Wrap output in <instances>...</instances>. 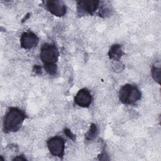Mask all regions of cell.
Here are the masks:
<instances>
[{
	"instance_id": "1",
	"label": "cell",
	"mask_w": 161,
	"mask_h": 161,
	"mask_svg": "<svg viewBox=\"0 0 161 161\" xmlns=\"http://www.w3.org/2000/svg\"><path fill=\"white\" fill-rule=\"evenodd\" d=\"M26 118L25 113L15 107L10 108L4 116L3 120V130L4 132H14L18 131Z\"/></svg>"
},
{
	"instance_id": "2",
	"label": "cell",
	"mask_w": 161,
	"mask_h": 161,
	"mask_svg": "<svg viewBox=\"0 0 161 161\" xmlns=\"http://www.w3.org/2000/svg\"><path fill=\"white\" fill-rule=\"evenodd\" d=\"M142 92L135 85L126 84L123 86L119 92L120 101L125 104H133L140 100Z\"/></svg>"
},
{
	"instance_id": "3",
	"label": "cell",
	"mask_w": 161,
	"mask_h": 161,
	"mask_svg": "<svg viewBox=\"0 0 161 161\" xmlns=\"http://www.w3.org/2000/svg\"><path fill=\"white\" fill-rule=\"evenodd\" d=\"M58 56V50L54 43H46L41 47L40 58L44 65L56 64Z\"/></svg>"
},
{
	"instance_id": "4",
	"label": "cell",
	"mask_w": 161,
	"mask_h": 161,
	"mask_svg": "<svg viewBox=\"0 0 161 161\" xmlns=\"http://www.w3.org/2000/svg\"><path fill=\"white\" fill-rule=\"evenodd\" d=\"M47 146L50 152L56 157L62 158L64 154L65 140L58 136H55L50 138L47 141Z\"/></svg>"
},
{
	"instance_id": "5",
	"label": "cell",
	"mask_w": 161,
	"mask_h": 161,
	"mask_svg": "<svg viewBox=\"0 0 161 161\" xmlns=\"http://www.w3.org/2000/svg\"><path fill=\"white\" fill-rule=\"evenodd\" d=\"M92 102V96L86 88L80 89L74 97V103L79 106L87 108Z\"/></svg>"
},
{
	"instance_id": "6",
	"label": "cell",
	"mask_w": 161,
	"mask_h": 161,
	"mask_svg": "<svg viewBox=\"0 0 161 161\" xmlns=\"http://www.w3.org/2000/svg\"><path fill=\"white\" fill-rule=\"evenodd\" d=\"M39 42L38 37L33 32H24L20 38V44L25 49H30L36 47Z\"/></svg>"
},
{
	"instance_id": "7",
	"label": "cell",
	"mask_w": 161,
	"mask_h": 161,
	"mask_svg": "<svg viewBox=\"0 0 161 161\" xmlns=\"http://www.w3.org/2000/svg\"><path fill=\"white\" fill-rule=\"evenodd\" d=\"M47 8L50 13L58 17L65 15L67 10V7L64 3L58 0L47 1Z\"/></svg>"
},
{
	"instance_id": "8",
	"label": "cell",
	"mask_w": 161,
	"mask_h": 161,
	"mask_svg": "<svg viewBox=\"0 0 161 161\" xmlns=\"http://www.w3.org/2000/svg\"><path fill=\"white\" fill-rule=\"evenodd\" d=\"M99 1L90 0V1H80L77 2V9L78 11L82 13H86L91 15L96 11L99 6Z\"/></svg>"
},
{
	"instance_id": "9",
	"label": "cell",
	"mask_w": 161,
	"mask_h": 161,
	"mask_svg": "<svg viewBox=\"0 0 161 161\" xmlns=\"http://www.w3.org/2000/svg\"><path fill=\"white\" fill-rule=\"evenodd\" d=\"M123 54V52L121 48V46L118 44H114L113 45L108 52L109 57L111 59L114 60H118L122 55Z\"/></svg>"
},
{
	"instance_id": "10",
	"label": "cell",
	"mask_w": 161,
	"mask_h": 161,
	"mask_svg": "<svg viewBox=\"0 0 161 161\" xmlns=\"http://www.w3.org/2000/svg\"><path fill=\"white\" fill-rule=\"evenodd\" d=\"M97 135V128L95 124L92 123L91 125L90 130L86 134V138L87 140H93L96 135Z\"/></svg>"
},
{
	"instance_id": "11",
	"label": "cell",
	"mask_w": 161,
	"mask_h": 161,
	"mask_svg": "<svg viewBox=\"0 0 161 161\" xmlns=\"http://www.w3.org/2000/svg\"><path fill=\"white\" fill-rule=\"evenodd\" d=\"M152 77L153 79L158 82V84L160 83V66H155L153 65L152 68Z\"/></svg>"
},
{
	"instance_id": "12",
	"label": "cell",
	"mask_w": 161,
	"mask_h": 161,
	"mask_svg": "<svg viewBox=\"0 0 161 161\" xmlns=\"http://www.w3.org/2000/svg\"><path fill=\"white\" fill-rule=\"evenodd\" d=\"M45 71L49 74L52 75H54L57 73V64H51V65H44L43 66Z\"/></svg>"
},
{
	"instance_id": "13",
	"label": "cell",
	"mask_w": 161,
	"mask_h": 161,
	"mask_svg": "<svg viewBox=\"0 0 161 161\" xmlns=\"http://www.w3.org/2000/svg\"><path fill=\"white\" fill-rule=\"evenodd\" d=\"M64 133H65V134L68 137H69V138H70V139H72V140H75V136L71 133V131H70L69 130L65 128V129L64 130Z\"/></svg>"
},
{
	"instance_id": "14",
	"label": "cell",
	"mask_w": 161,
	"mask_h": 161,
	"mask_svg": "<svg viewBox=\"0 0 161 161\" xmlns=\"http://www.w3.org/2000/svg\"><path fill=\"white\" fill-rule=\"evenodd\" d=\"M26 160V158H25V157H23V155H19V156H17L16 158H14V159H13V160Z\"/></svg>"
}]
</instances>
